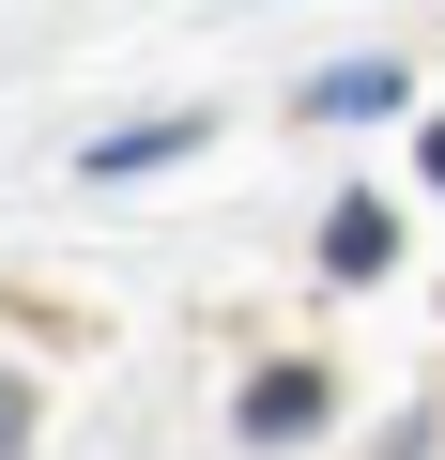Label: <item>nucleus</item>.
<instances>
[{
  "label": "nucleus",
  "mask_w": 445,
  "mask_h": 460,
  "mask_svg": "<svg viewBox=\"0 0 445 460\" xmlns=\"http://www.w3.org/2000/svg\"><path fill=\"white\" fill-rule=\"evenodd\" d=\"M307 414H323V368H277V384H262V399H246V429H262V445H292V429H307Z\"/></svg>",
  "instance_id": "nucleus-1"
},
{
  "label": "nucleus",
  "mask_w": 445,
  "mask_h": 460,
  "mask_svg": "<svg viewBox=\"0 0 445 460\" xmlns=\"http://www.w3.org/2000/svg\"><path fill=\"white\" fill-rule=\"evenodd\" d=\"M323 261H338V277H369V261H384V199H338V230H323Z\"/></svg>",
  "instance_id": "nucleus-2"
},
{
  "label": "nucleus",
  "mask_w": 445,
  "mask_h": 460,
  "mask_svg": "<svg viewBox=\"0 0 445 460\" xmlns=\"http://www.w3.org/2000/svg\"><path fill=\"white\" fill-rule=\"evenodd\" d=\"M430 184H445V123H430Z\"/></svg>",
  "instance_id": "nucleus-3"
}]
</instances>
